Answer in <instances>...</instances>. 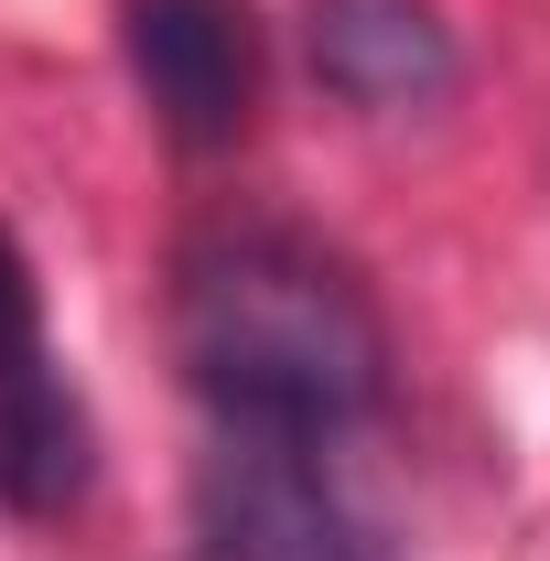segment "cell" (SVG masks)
I'll return each mask as SVG.
<instances>
[{
  "mask_svg": "<svg viewBox=\"0 0 550 561\" xmlns=\"http://www.w3.org/2000/svg\"><path fill=\"white\" fill-rule=\"evenodd\" d=\"M173 356L216 432L335 443L389 389V324L324 238L238 216L173 260Z\"/></svg>",
  "mask_w": 550,
  "mask_h": 561,
  "instance_id": "cell-1",
  "label": "cell"
},
{
  "mask_svg": "<svg viewBox=\"0 0 550 561\" xmlns=\"http://www.w3.org/2000/svg\"><path fill=\"white\" fill-rule=\"evenodd\" d=\"M195 561H378L345 518L324 443L280 432H216L195 476Z\"/></svg>",
  "mask_w": 550,
  "mask_h": 561,
  "instance_id": "cell-2",
  "label": "cell"
},
{
  "mask_svg": "<svg viewBox=\"0 0 550 561\" xmlns=\"http://www.w3.org/2000/svg\"><path fill=\"white\" fill-rule=\"evenodd\" d=\"M119 44L151 119L184 151H227L260 108V22L249 0H119Z\"/></svg>",
  "mask_w": 550,
  "mask_h": 561,
  "instance_id": "cell-3",
  "label": "cell"
},
{
  "mask_svg": "<svg viewBox=\"0 0 550 561\" xmlns=\"http://www.w3.org/2000/svg\"><path fill=\"white\" fill-rule=\"evenodd\" d=\"M87 486V411L44 346V291L33 260L0 227V496L11 507H66Z\"/></svg>",
  "mask_w": 550,
  "mask_h": 561,
  "instance_id": "cell-4",
  "label": "cell"
},
{
  "mask_svg": "<svg viewBox=\"0 0 550 561\" xmlns=\"http://www.w3.org/2000/svg\"><path fill=\"white\" fill-rule=\"evenodd\" d=\"M313 76L345 108H432L454 87V33L432 0H313Z\"/></svg>",
  "mask_w": 550,
  "mask_h": 561,
  "instance_id": "cell-5",
  "label": "cell"
}]
</instances>
